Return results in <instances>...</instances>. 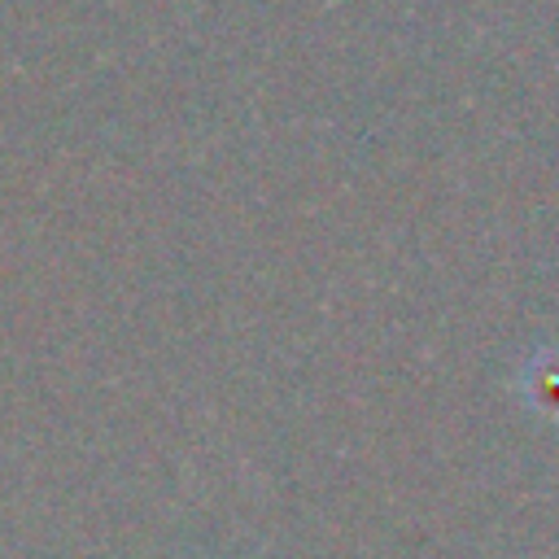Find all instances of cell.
<instances>
[{
  "mask_svg": "<svg viewBox=\"0 0 559 559\" xmlns=\"http://www.w3.org/2000/svg\"><path fill=\"white\" fill-rule=\"evenodd\" d=\"M533 393H537V406H559V358H537L533 367Z\"/></svg>",
  "mask_w": 559,
  "mask_h": 559,
  "instance_id": "obj_1",
  "label": "cell"
}]
</instances>
